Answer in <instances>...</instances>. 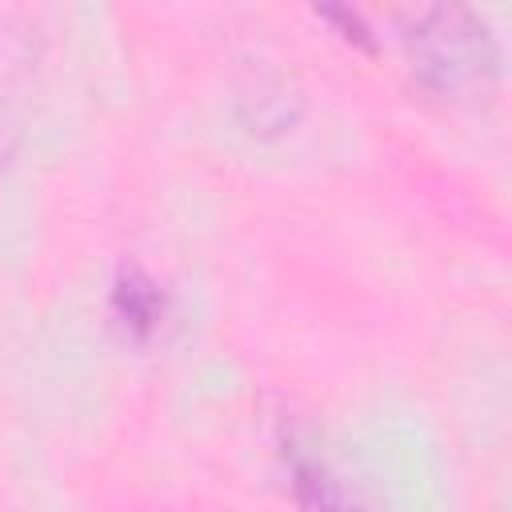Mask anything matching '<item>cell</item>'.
I'll return each instance as SVG.
<instances>
[{
	"mask_svg": "<svg viewBox=\"0 0 512 512\" xmlns=\"http://www.w3.org/2000/svg\"><path fill=\"white\" fill-rule=\"evenodd\" d=\"M112 320L136 344H144L160 336L168 320V292L144 268H120V276L112 280Z\"/></svg>",
	"mask_w": 512,
	"mask_h": 512,
	"instance_id": "277c9868",
	"label": "cell"
},
{
	"mask_svg": "<svg viewBox=\"0 0 512 512\" xmlns=\"http://www.w3.org/2000/svg\"><path fill=\"white\" fill-rule=\"evenodd\" d=\"M40 60H44L40 24L32 16H0V180L20 148L24 120L36 96Z\"/></svg>",
	"mask_w": 512,
	"mask_h": 512,
	"instance_id": "7a4b0ae2",
	"label": "cell"
},
{
	"mask_svg": "<svg viewBox=\"0 0 512 512\" xmlns=\"http://www.w3.org/2000/svg\"><path fill=\"white\" fill-rule=\"evenodd\" d=\"M400 48L416 84L444 100L484 92L500 72L496 36L472 8H460V4L408 12Z\"/></svg>",
	"mask_w": 512,
	"mask_h": 512,
	"instance_id": "6da1fadb",
	"label": "cell"
},
{
	"mask_svg": "<svg viewBox=\"0 0 512 512\" xmlns=\"http://www.w3.org/2000/svg\"><path fill=\"white\" fill-rule=\"evenodd\" d=\"M280 452H284L288 488L300 512H364L356 496L344 488V480L332 472V464L320 452H312L300 436H284Z\"/></svg>",
	"mask_w": 512,
	"mask_h": 512,
	"instance_id": "3957f363",
	"label": "cell"
}]
</instances>
